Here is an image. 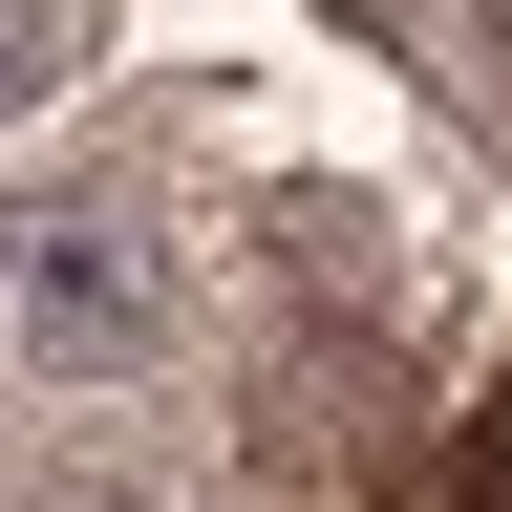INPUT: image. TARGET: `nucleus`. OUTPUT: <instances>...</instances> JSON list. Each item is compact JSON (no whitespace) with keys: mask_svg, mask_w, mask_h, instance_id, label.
<instances>
[{"mask_svg":"<svg viewBox=\"0 0 512 512\" xmlns=\"http://www.w3.org/2000/svg\"><path fill=\"white\" fill-rule=\"evenodd\" d=\"M427 512H512V448H491V427H448V448H427Z\"/></svg>","mask_w":512,"mask_h":512,"instance_id":"obj_2","label":"nucleus"},{"mask_svg":"<svg viewBox=\"0 0 512 512\" xmlns=\"http://www.w3.org/2000/svg\"><path fill=\"white\" fill-rule=\"evenodd\" d=\"M22 256H43V320H64V342H86V320H107V342L150 320V278H128V235H86V214H43Z\"/></svg>","mask_w":512,"mask_h":512,"instance_id":"obj_1","label":"nucleus"},{"mask_svg":"<svg viewBox=\"0 0 512 512\" xmlns=\"http://www.w3.org/2000/svg\"><path fill=\"white\" fill-rule=\"evenodd\" d=\"M43 64H64V22H0V107H22V86H43Z\"/></svg>","mask_w":512,"mask_h":512,"instance_id":"obj_3","label":"nucleus"}]
</instances>
